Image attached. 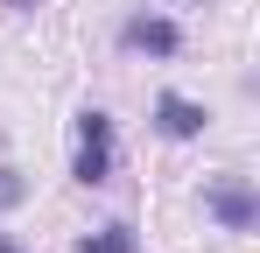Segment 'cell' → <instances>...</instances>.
Masks as SVG:
<instances>
[{"label":"cell","mask_w":260,"mask_h":253,"mask_svg":"<svg viewBox=\"0 0 260 253\" xmlns=\"http://www.w3.org/2000/svg\"><path fill=\"white\" fill-rule=\"evenodd\" d=\"M113 169H120V141H113V113L106 106H85L78 113V148H71V183H113Z\"/></svg>","instance_id":"1"},{"label":"cell","mask_w":260,"mask_h":253,"mask_svg":"<svg viewBox=\"0 0 260 253\" xmlns=\"http://www.w3.org/2000/svg\"><path fill=\"white\" fill-rule=\"evenodd\" d=\"M204 218H211L218 232H253L260 225V197L246 176H211L204 183Z\"/></svg>","instance_id":"2"},{"label":"cell","mask_w":260,"mask_h":253,"mask_svg":"<svg viewBox=\"0 0 260 253\" xmlns=\"http://www.w3.org/2000/svg\"><path fill=\"white\" fill-rule=\"evenodd\" d=\"M120 49H134V56H176L183 49V28H176L169 14H127L120 21Z\"/></svg>","instance_id":"3"},{"label":"cell","mask_w":260,"mask_h":253,"mask_svg":"<svg viewBox=\"0 0 260 253\" xmlns=\"http://www.w3.org/2000/svg\"><path fill=\"white\" fill-rule=\"evenodd\" d=\"M204 126H211V113H204L197 99H183V91H162V99H155V134H162V141H197Z\"/></svg>","instance_id":"4"},{"label":"cell","mask_w":260,"mask_h":253,"mask_svg":"<svg viewBox=\"0 0 260 253\" xmlns=\"http://www.w3.org/2000/svg\"><path fill=\"white\" fill-rule=\"evenodd\" d=\"M78 253H141V239H134V225H127V218H113V225L85 232V239H78Z\"/></svg>","instance_id":"5"},{"label":"cell","mask_w":260,"mask_h":253,"mask_svg":"<svg viewBox=\"0 0 260 253\" xmlns=\"http://www.w3.org/2000/svg\"><path fill=\"white\" fill-rule=\"evenodd\" d=\"M21 197H28V176L21 169H0V211H14Z\"/></svg>","instance_id":"6"},{"label":"cell","mask_w":260,"mask_h":253,"mask_svg":"<svg viewBox=\"0 0 260 253\" xmlns=\"http://www.w3.org/2000/svg\"><path fill=\"white\" fill-rule=\"evenodd\" d=\"M0 253H21V246H14V239H7V232H0Z\"/></svg>","instance_id":"7"},{"label":"cell","mask_w":260,"mask_h":253,"mask_svg":"<svg viewBox=\"0 0 260 253\" xmlns=\"http://www.w3.org/2000/svg\"><path fill=\"white\" fill-rule=\"evenodd\" d=\"M14 7H36V0H14Z\"/></svg>","instance_id":"8"}]
</instances>
